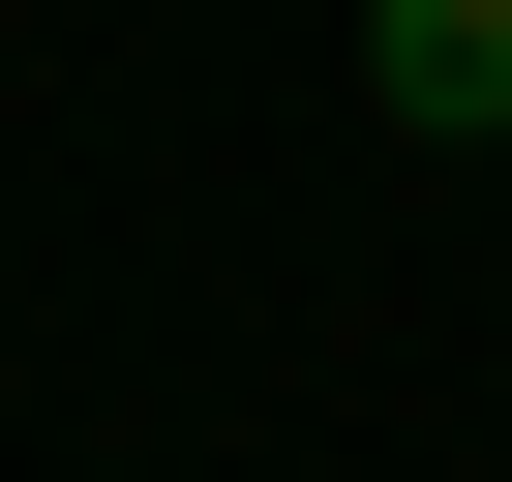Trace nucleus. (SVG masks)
I'll list each match as a JSON object with an SVG mask.
<instances>
[{
  "mask_svg": "<svg viewBox=\"0 0 512 482\" xmlns=\"http://www.w3.org/2000/svg\"><path fill=\"white\" fill-rule=\"evenodd\" d=\"M362 121H512V0H362Z\"/></svg>",
  "mask_w": 512,
  "mask_h": 482,
  "instance_id": "obj_1",
  "label": "nucleus"
}]
</instances>
